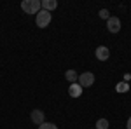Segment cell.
<instances>
[{"instance_id":"6da1fadb","label":"cell","mask_w":131,"mask_h":129,"mask_svg":"<svg viewBox=\"0 0 131 129\" xmlns=\"http://www.w3.org/2000/svg\"><path fill=\"white\" fill-rule=\"evenodd\" d=\"M21 9L25 10L26 14H39L42 10V5H40V0H23L21 2Z\"/></svg>"},{"instance_id":"7a4b0ae2","label":"cell","mask_w":131,"mask_h":129,"mask_svg":"<svg viewBox=\"0 0 131 129\" xmlns=\"http://www.w3.org/2000/svg\"><path fill=\"white\" fill-rule=\"evenodd\" d=\"M51 19H52V16H51V12L42 9L39 14H37V18H35V23H37V26L39 28H46V26H49Z\"/></svg>"},{"instance_id":"3957f363","label":"cell","mask_w":131,"mask_h":129,"mask_svg":"<svg viewBox=\"0 0 131 129\" xmlns=\"http://www.w3.org/2000/svg\"><path fill=\"white\" fill-rule=\"evenodd\" d=\"M79 86H81L82 89L84 87H91L93 84H94V75L91 73V72H84L82 75H79Z\"/></svg>"},{"instance_id":"277c9868","label":"cell","mask_w":131,"mask_h":129,"mask_svg":"<svg viewBox=\"0 0 131 129\" xmlns=\"http://www.w3.org/2000/svg\"><path fill=\"white\" fill-rule=\"evenodd\" d=\"M107 28H108L110 33H117V31L121 30V21H119V18H115V16L108 18L107 19Z\"/></svg>"},{"instance_id":"5b68a950","label":"cell","mask_w":131,"mask_h":129,"mask_svg":"<svg viewBox=\"0 0 131 129\" xmlns=\"http://www.w3.org/2000/svg\"><path fill=\"white\" fill-rule=\"evenodd\" d=\"M94 54H96V58L100 61H107L108 56H110V51H108V47H105V45H98L96 51H94Z\"/></svg>"},{"instance_id":"8992f818","label":"cell","mask_w":131,"mask_h":129,"mask_svg":"<svg viewBox=\"0 0 131 129\" xmlns=\"http://www.w3.org/2000/svg\"><path fill=\"white\" fill-rule=\"evenodd\" d=\"M68 94H70V98H81L82 94V87L79 84H70V87H68Z\"/></svg>"},{"instance_id":"52a82bcc","label":"cell","mask_w":131,"mask_h":129,"mask_svg":"<svg viewBox=\"0 0 131 129\" xmlns=\"http://www.w3.org/2000/svg\"><path fill=\"white\" fill-rule=\"evenodd\" d=\"M31 122L37 124V126H40L42 122H46V120H44V112H42V110H33V112H31Z\"/></svg>"},{"instance_id":"ba28073f","label":"cell","mask_w":131,"mask_h":129,"mask_svg":"<svg viewBox=\"0 0 131 129\" xmlns=\"http://www.w3.org/2000/svg\"><path fill=\"white\" fill-rule=\"evenodd\" d=\"M40 5H42V9H44V10L51 12L52 9H56V7H58V2H56V0H42Z\"/></svg>"},{"instance_id":"9c48e42d","label":"cell","mask_w":131,"mask_h":129,"mask_svg":"<svg viewBox=\"0 0 131 129\" xmlns=\"http://www.w3.org/2000/svg\"><path fill=\"white\" fill-rule=\"evenodd\" d=\"M65 79L68 80L70 84H73L75 80L79 79V75H77V72H75V70H67V72H65Z\"/></svg>"},{"instance_id":"30bf717a","label":"cell","mask_w":131,"mask_h":129,"mask_svg":"<svg viewBox=\"0 0 131 129\" xmlns=\"http://www.w3.org/2000/svg\"><path fill=\"white\" fill-rule=\"evenodd\" d=\"M94 129H108V120H107V119H98L96 127H94Z\"/></svg>"},{"instance_id":"8fae6325","label":"cell","mask_w":131,"mask_h":129,"mask_svg":"<svg viewBox=\"0 0 131 129\" xmlns=\"http://www.w3.org/2000/svg\"><path fill=\"white\" fill-rule=\"evenodd\" d=\"M39 129H58V126L52 124V122H42L40 126H39Z\"/></svg>"},{"instance_id":"7c38bea8","label":"cell","mask_w":131,"mask_h":129,"mask_svg":"<svg viewBox=\"0 0 131 129\" xmlns=\"http://www.w3.org/2000/svg\"><path fill=\"white\" fill-rule=\"evenodd\" d=\"M128 89H129V86L124 84V82H121V84L117 86V91H119V92H124V91H128Z\"/></svg>"},{"instance_id":"4fadbf2b","label":"cell","mask_w":131,"mask_h":129,"mask_svg":"<svg viewBox=\"0 0 131 129\" xmlns=\"http://www.w3.org/2000/svg\"><path fill=\"white\" fill-rule=\"evenodd\" d=\"M100 18H101V19H108V18H110L108 10H107V9H101L100 10Z\"/></svg>"},{"instance_id":"5bb4252c","label":"cell","mask_w":131,"mask_h":129,"mask_svg":"<svg viewBox=\"0 0 131 129\" xmlns=\"http://www.w3.org/2000/svg\"><path fill=\"white\" fill-rule=\"evenodd\" d=\"M128 129H131V117L128 119Z\"/></svg>"}]
</instances>
